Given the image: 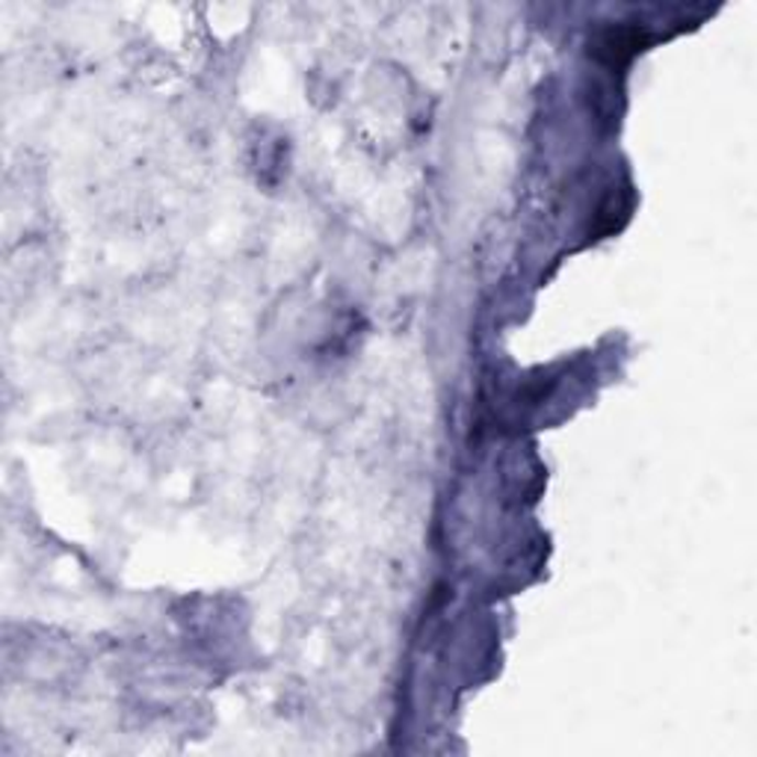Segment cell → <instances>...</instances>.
<instances>
[{"mask_svg": "<svg viewBox=\"0 0 757 757\" xmlns=\"http://www.w3.org/2000/svg\"><path fill=\"white\" fill-rule=\"evenodd\" d=\"M645 42H648V33H645V30L615 28L604 30L592 51H595V57L601 59V63H606V66H625L636 51H643Z\"/></svg>", "mask_w": 757, "mask_h": 757, "instance_id": "cell-1", "label": "cell"}]
</instances>
